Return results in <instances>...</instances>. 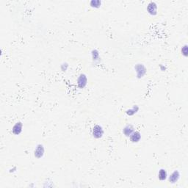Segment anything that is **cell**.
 I'll use <instances>...</instances> for the list:
<instances>
[{
	"mask_svg": "<svg viewBox=\"0 0 188 188\" xmlns=\"http://www.w3.org/2000/svg\"><path fill=\"white\" fill-rule=\"evenodd\" d=\"M93 136L96 139H99L104 135V129L100 125H96L93 129Z\"/></svg>",
	"mask_w": 188,
	"mask_h": 188,
	"instance_id": "1",
	"label": "cell"
},
{
	"mask_svg": "<svg viewBox=\"0 0 188 188\" xmlns=\"http://www.w3.org/2000/svg\"><path fill=\"white\" fill-rule=\"evenodd\" d=\"M135 71L137 73V77L138 78H142L146 73V68L143 64H137L135 66Z\"/></svg>",
	"mask_w": 188,
	"mask_h": 188,
	"instance_id": "2",
	"label": "cell"
},
{
	"mask_svg": "<svg viewBox=\"0 0 188 188\" xmlns=\"http://www.w3.org/2000/svg\"><path fill=\"white\" fill-rule=\"evenodd\" d=\"M87 76L84 73H81L80 75V77L77 79V85H78V87L80 88H84L86 85H87Z\"/></svg>",
	"mask_w": 188,
	"mask_h": 188,
	"instance_id": "3",
	"label": "cell"
},
{
	"mask_svg": "<svg viewBox=\"0 0 188 188\" xmlns=\"http://www.w3.org/2000/svg\"><path fill=\"white\" fill-rule=\"evenodd\" d=\"M44 147L42 144H38L37 145L36 148L35 149V152H34V155H35V157L37 158H41L43 157V156L44 155Z\"/></svg>",
	"mask_w": 188,
	"mask_h": 188,
	"instance_id": "4",
	"label": "cell"
},
{
	"mask_svg": "<svg viewBox=\"0 0 188 188\" xmlns=\"http://www.w3.org/2000/svg\"><path fill=\"white\" fill-rule=\"evenodd\" d=\"M147 11L152 15H155L157 13V5L154 2H151L147 6Z\"/></svg>",
	"mask_w": 188,
	"mask_h": 188,
	"instance_id": "5",
	"label": "cell"
},
{
	"mask_svg": "<svg viewBox=\"0 0 188 188\" xmlns=\"http://www.w3.org/2000/svg\"><path fill=\"white\" fill-rule=\"evenodd\" d=\"M22 128H23V124L22 122H17L15 125L13 126L12 129L13 133L15 135H20L21 132L22 131Z\"/></svg>",
	"mask_w": 188,
	"mask_h": 188,
	"instance_id": "6",
	"label": "cell"
},
{
	"mask_svg": "<svg viewBox=\"0 0 188 188\" xmlns=\"http://www.w3.org/2000/svg\"><path fill=\"white\" fill-rule=\"evenodd\" d=\"M129 139L131 143H138L141 139V134L138 131H134L129 136Z\"/></svg>",
	"mask_w": 188,
	"mask_h": 188,
	"instance_id": "7",
	"label": "cell"
},
{
	"mask_svg": "<svg viewBox=\"0 0 188 188\" xmlns=\"http://www.w3.org/2000/svg\"><path fill=\"white\" fill-rule=\"evenodd\" d=\"M134 131H135V128H134L133 126L131 125V124H128V125L126 126L124 128V129H123V134H124L126 137L129 138V136L131 135V133H132Z\"/></svg>",
	"mask_w": 188,
	"mask_h": 188,
	"instance_id": "8",
	"label": "cell"
},
{
	"mask_svg": "<svg viewBox=\"0 0 188 188\" xmlns=\"http://www.w3.org/2000/svg\"><path fill=\"white\" fill-rule=\"evenodd\" d=\"M179 178H180V173H179V172L178 171H173V173H171V175L168 177V180H169V182H170L171 183L173 184L176 183V182H178Z\"/></svg>",
	"mask_w": 188,
	"mask_h": 188,
	"instance_id": "9",
	"label": "cell"
},
{
	"mask_svg": "<svg viewBox=\"0 0 188 188\" xmlns=\"http://www.w3.org/2000/svg\"><path fill=\"white\" fill-rule=\"evenodd\" d=\"M158 178L160 181H165L168 179V173L164 168H161L158 173Z\"/></svg>",
	"mask_w": 188,
	"mask_h": 188,
	"instance_id": "10",
	"label": "cell"
},
{
	"mask_svg": "<svg viewBox=\"0 0 188 188\" xmlns=\"http://www.w3.org/2000/svg\"><path fill=\"white\" fill-rule=\"evenodd\" d=\"M139 110V107L137 105H135L131 109H129V110H126V114L128 115H135V113H138V111Z\"/></svg>",
	"mask_w": 188,
	"mask_h": 188,
	"instance_id": "11",
	"label": "cell"
},
{
	"mask_svg": "<svg viewBox=\"0 0 188 188\" xmlns=\"http://www.w3.org/2000/svg\"><path fill=\"white\" fill-rule=\"evenodd\" d=\"M90 5L92 8H99L101 5V2L99 1V0H92L90 1Z\"/></svg>",
	"mask_w": 188,
	"mask_h": 188,
	"instance_id": "12",
	"label": "cell"
},
{
	"mask_svg": "<svg viewBox=\"0 0 188 188\" xmlns=\"http://www.w3.org/2000/svg\"><path fill=\"white\" fill-rule=\"evenodd\" d=\"M92 57H93V60H96L99 58V54L96 49L92 51Z\"/></svg>",
	"mask_w": 188,
	"mask_h": 188,
	"instance_id": "13",
	"label": "cell"
},
{
	"mask_svg": "<svg viewBox=\"0 0 188 188\" xmlns=\"http://www.w3.org/2000/svg\"><path fill=\"white\" fill-rule=\"evenodd\" d=\"M182 55H185V57H187V45H185V46H183V47H182Z\"/></svg>",
	"mask_w": 188,
	"mask_h": 188,
	"instance_id": "14",
	"label": "cell"
},
{
	"mask_svg": "<svg viewBox=\"0 0 188 188\" xmlns=\"http://www.w3.org/2000/svg\"><path fill=\"white\" fill-rule=\"evenodd\" d=\"M68 64L67 63H63V65H61V69L63 70V71H66V69H67L68 68Z\"/></svg>",
	"mask_w": 188,
	"mask_h": 188,
	"instance_id": "15",
	"label": "cell"
}]
</instances>
